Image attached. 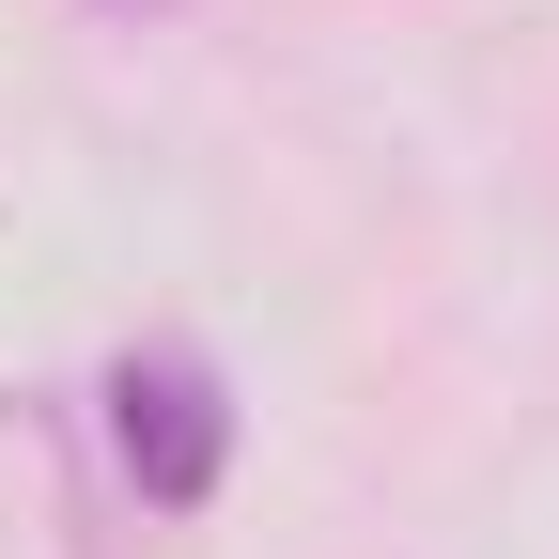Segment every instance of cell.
Masks as SVG:
<instances>
[{
  "label": "cell",
  "mask_w": 559,
  "mask_h": 559,
  "mask_svg": "<svg viewBox=\"0 0 559 559\" xmlns=\"http://www.w3.org/2000/svg\"><path fill=\"white\" fill-rule=\"evenodd\" d=\"M109 451L140 481V513H202L234 481V389H218V358H187V342L109 358Z\"/></svg>",
  "instance_id": "obj_1"
},
{
  "label": "cell",
  "mask_w": 559,
  "mask_h": 559,
  "mask_svg": "<svg viewBox=\"0 0 559 559\" xmlns=\"http://www.w3.org/2000/svg\"><path fill=\"white\" fill-rule=\"evenodd\" d=\"M94 16H187V0H94Z\"/></svg>",
  "instance_id": "obj_2"
}]
</instances>
